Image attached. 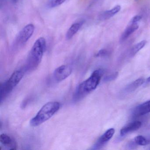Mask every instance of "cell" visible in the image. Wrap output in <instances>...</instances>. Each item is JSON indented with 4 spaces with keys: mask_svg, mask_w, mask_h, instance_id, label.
I'll return each instance as SVG.
<instances>
[{
    "mask_svg": "<svg viewBox=\"0 0 150 150\" xmlns=\"http://www.w3.org/2000/svg\"><path fill=\"white\" fill-rule=\"evenodd\" d=\"M103 74V71L101 69L96 70L87 79L81 83L75 92L74 100H80L94 91L99 85Z\"/></svg>",
    "mask_w": 150,
    "mask_h": 150,
    "instance_id": "1",
    "label": "cell"
},
{
    "mask_svg": "<svg viewBox=\"0 0 150 150\" xmlns=\"http://www.w3.org/2000/svg\"><path fill=\"white\" fill-rule=\"evenodd\" d=\"M46 48V41L44 38H40L36 41L28 57L26 66L27 71H34L38 67Z\"/></svg>",
    "mask_w": 150,
    "mask_h": 150,
    "instance_id": "2",
    "label": "cell"
},
{
    "mask_svg": "<svg viewBox=\"0 0 150 150\" xmlns=\"http://www.w3.org/2000/svg\"><path fill=\"white\" fill-rule=\"evenodd\" d=\"M60 104L57 101L49 102L45 104L31 119L30 125L37 127L41 125L52 117L60 108Z\"/></svg>",
    "mask_w": 150,
    "mask_h": 150,
    "instance_id": "3",
    "label": "cell"
},
{
    "mask_svg": "<svg viewBox=\"0 0 150 150\" xmlns=\"http://www.w3.org/2000/svg\"><path fill=\"white\" fill-rule=\"evenodd\" d=\"M24 75V72L21 70L16 71L10 76L9 79L1 86V103L2 104L8 95L17 86Z\"/></svg>",
    "mask_w": 150,
    "mask_h": 150,
    "instance_id": "4",
    "label": "cell"
},
{
    "mask_svg": "<svg viewBox=\"0 0 150 150\" xmlns=\"http://www.w3.org/2000/svg\"><path fill=\"white\" fill-rule=\"evenodd\" d=\"M35 31L33 24H29L22 29L17 36L16 41L20 45L24 44L32 37Z\"/></svg>",
    "mask_w": 150,
    "mask_h": 150,
    "instance_id": "5",
    "label": "cell"
},
{
    "mask_svg": "<svg viewBox=\"0 0 150 150\" xmlns=\"http://www.w3.org/2000/svg\"><path fill=\"white\" fill-rule=\"evenodd\" d=\"M72 71V68L70 66L64 65L57 68L54 71L53 76L56 81L61 82L68 78Z\"/></svg>",
    "mask_w": 150,
    "mask_h": 150,
    "instance_id": "6",
    "label": "cell"
},
{
    "mask_svg": "<svg viewBox=\"0 0 150 150\" xmlns=\"http://www.w3.org/2000/svg\"><path fill=\"white\" fill-rule=\"evenodd\" d=\"M115 132V130L114 128H110L108 129L98 139L93 146V149H100L103 146L112 138Z\"/></svg>",
    "mask_w": 150,
    "mask_h": 150,
    "instance_id": "7",
    "label": "cell"
},
{
    "mask_svg": "<svg viewBox=\"0 0 150 150\" xmlns=\"http://www.w3.org/2000/svg\"><path fill=\"white\" fill-rule=\"evenodd\" d=\"M150 113V100L137 106L133 111L132 116L137 117Z\"/></svg>",
    "mask_w": 150,
    "mask_h": 150,
    "instance_id": "8",
    "label": "cell"
},
{
    "mask_svg": "<svg viewBox=\"0 0 150 150\" xmlns=\"http://www.w3.org/2000/svg\"><path fill=\"white\" fill-rule=\"evenodd\" d=\"M0 143L1 145L8 148L9 150H16L17 148V143L14 139L8 135L2 134L0 136Z\"/></svg>",
    "mask_w": 150,
    "mask_h": 150,
    "instance_id": "9",
    "label": "cell"
},
{
    "mask_svg": "<svg viewBox=\"0 0 150 150\" xmlns=\"http://www.w3.org/2000/svg\"><path fill=\"white\" fill-rule=\"evenodd\" d=\"M139 27V26L138 23L129 22L128 26L121 35L120 38V42H123L125 41L131 35H132L138 29Z\"/></svg>",
    "mask_w": 150,
    "mask_h": 150,
    "instance_id": "10",
    "label": "cell"
},
{
    "mask_svg": "<svg viewBox=\"0 0 150 150\" xmlns=\"http://www.w3.org/2000/svg\"><path fill=\"white\" fill-rule=\"evenodd\" d=\"M141 125L142 123L139 121H135L130 123L121 129L120 135L121 136H124L130 132L137 130L141 127Z\"/></svg>",
    "mask_w": 150,
    "mask_h": 150,
    "instance_id": "11",
    "label": "cell"
},
{
    "mask_svg": "<svg viewBox=\"0 0 150 150\" xmlns=\"http://www.w3.org/2000/svg\"><path fill=\"white\" fill-rule=\"evenodd\" d=\"M121 7L119 5H117L115 7L107 11H104L99 15V19L100 21H105L111 18L115 15L119 13L121 10Z\"/></svg>",
    "mask_w": 150,
    "mask_h": 150,
    "instance_id": "12",
    "label": "cell"
},
{
    "mask_svg": "<svg viewBox=\"0 0 150 150\" xmlns=\"http://www.w3.org/2000/svg\"><path fill=\"white\" fill-rule=\"evenodd\" d=\"M84 23V21H81L73 23L69 28L67 32L66 35L67 39L68 40L71 39L74 36V35L80 29Z\"/></svg>",
    "mask_w": 150,
    "mask_h": 150,
    "instance_id": "13",
    "label": "cell"
},
{
    "mask_svg": "<svg viewBox=\"0 0 150 150\" xmlns=\"http://www.w3.org/2000/svg\"><path fill=\"white\" fill-rule=\"evenodd\" d=\"M144 78H139L129 84L125 88L124 91L125 93H130L136 90L144 82Z\"/></svg>",
    "mask_w": 150,
    "mask_h": 150,
    "instance_id": "14",
    "label": "cell"
},
{
    "mask_svg": "<svg viewBox=\"0 0 150 150\" xmlns=\"http://www.w3.org/2000/svg\"><path fill=\"white\" fill-rule=\"evenodd\" d=\"M146 42H147L146 40H142L141 42H139L133 46L130 52V55L131 56H133L136 55L140 50L144 47L146 45Z\"/></svg>",
    "mask_w": 150,
    "mask_h": 150,
    "instance_id": "15",
    "label": "cell"
},
{
    "mask_svg": "<svg viewBox=\"0 0 150 150\" xmlns=\"http://www.w3.org/2000/svg\"><path fill=\"white\" fill-rule=\"evenodd\" d=\"M134 141L137 145L140 146L146 145L150 143L149 140L141 135L136 137L134 139Z\"/></svg>",
    "mask_w": 150,
    "mask_h": 150,
    "instance_id": "16",
    "label": "cell"
},
{
    "mask_svg": "<svg viewBox=\"0 0 150 150\" xmlns=\"http://www.w3.org/2000/svg\"><path fill=\"white\" fill-rule=\"evenodd\" d=\"M66 0H50L48 4V7L50 8L57 7L62 5Z\"/></svg>",
    "mask_w": 150,
    "mask_h": 150,
    "instance_id": "17",
    "label": "cell"
},
{
    "mask_svg": "<svg viewBox=\"0 0 150 150\" xmlns=\"http://www.w3.org/2000/svg\"><path fill=\"white\" fill-rule=\"evenodd\" d=\"M118 73L117 72L111 75H109V76H107L105 78V80L106 81H111L114 80L115 79H116L117 77L118 76Z\"/></svg>",
    "mask_w": 150,
    "mask_h": 150,
    "instance_id": "18",
    "label": "cell"
},
{
    "mask_svg": "<svg viewBox=\"0 0 150 150\" xmlns=\"http://www.w3.org/2000/svg\"><path fill=\"white\" fill-rule=\"evenodd\" d=\"M142 19V16L139 15H137L133 16L131 20L129 22L133 23H138Z\"/></svg>",
    "mask_w": 150,
    "mask_h": 150,
    "instance_id": "19",
    "label": "cell"
},
{
    "mask_svg": "<svg viewBox=\"0 0 150 150\" xmlns=\"http://www.w3.org/2000/svg\"><path fill=\"white\" fill-rule=\"evenodd\" d=\"M108 52L105 50H101L97 53L96 56L97 57H104L107 56Z\"/></svg>",
    "mask_w": 150,
    "mask_h": 150,
    "instance_id": "20",
    "label": "cell"
},
{
    "mask_svg": "<svg viewBox=\"0 0 150 150\" xmlns=\"http://www.w3.org/2000/svg\"><path fill=\"white\" fill-rule=\"evenodd\" d=\"M146 81L147 83H149V82H150V76L146 79Z\"/></svg>",
    "mask_w": 150,
    "mask_h": 150,
    "instance_id": "21",
    "label": "cell"
}]
</instances>
